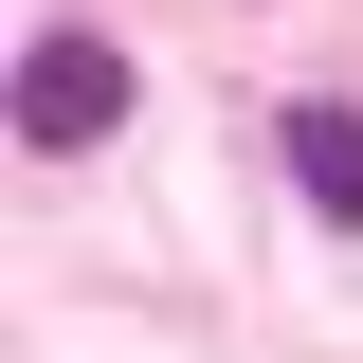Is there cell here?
Listing matches in <instances>:
<instances>
[{
	"label": "cell",
	"mask_w": 363,
	"mask_h": 363,
	"mask_svg": "<svg viewBox=\"0 0 363 363\" xmlns=\"http://www.w3.org/2000/svg\"><path fill=\"white\" fill-rule=\"evenodd\" d=\"M272 164H291V182H309V200H327V218L363 236V109H327V91H309V109L272 128Z\"/></svg>",
	"instance_id": "7a4b0ae2"
},
{
	"label": "cell",
	"mask_w": 363,
	"mask_h": 363,
	"mask_svg": "<svg viewBox=\"0 0 363 363\" xmlns=\"http://www.w3.org/2000/svg\"><path fill=\"white\" fill-rule=\"evenodd\" d=\"M128 128V55L109 37H37L18 55V145H109Z\"/></svg>",
	"instance_id": "6da1fadb"
}]
</instances>
